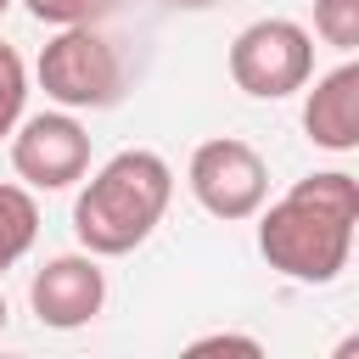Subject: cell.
<instances>
[{"label":"cell","mask_w":359,"mask_h":359,"mask_svg":"<svg viewBox=\"0 0 359 359\" xmlns=\"http://www.w3.org/2000/svg\"><path fill=\"white\" fill-rule=\"evenodd\" d=\"M314 73V39L292 17H258L230 39V79L252 101H280Z\"/></svg>","instance_id":"277c9868"},{"label":"cell","mask_w":359,"mask_h":359,"mask_svg":"<svg viewBox=\"0 0 359 359\" xmlns=\"http://www.w3.org/2000/svg\"><path fill=\"white\" fill-rule=\"evenodd\" d=\"M191 353H247V359H258L264 348H258L252 337H230V331H219V337H196Z\"/></svg>","instance_id":"4fadbf2b"},{"label":"cell","mask_w":359,"mask_h":359,"mask_svg":"<svg viewBox=\"0 0 359 359\" xmlns=\"http://www.w3.org/2000/svg\"><path fill=\"white\" fill-rule=\"evenodd\" d=\"M39 236V202L28 185H0V275L34 247Z\"/></svg>","instance_id":"9c48e42d"},{"label":"cell","mask_w":359,"mask_h":359,"mask_svg":"<svg viewBox=\"0 0 359 359\" xmlns=\"http://www.w3.org/2000/svg\"><path fill=\"white\" fill-rule=\"evenodd\" d=\"M28 303L39 314V325L50 331H79L101 314L107 303V275L95 264V252H56L34 269L28 280Z\"/></svg>","instance_id":"52a82bcc"},{"label":"cell","mask_w":359,"mask_h":359,"mask_svg":"<svg viewBox=\"0 0 359 359\" xmlns=\"http://www.w3.org/2000/svg\"><path fill=\"white\" fill-rule=\"evenodd\" d=\"M0 331H6V292H0Z\"/></svg>","instance_id":"9a60e30c"},{"label":"cell","mask_w":359,"mask_h":359,"mask_svg":"<svg viewBox=\"0 0 359 359\" xmlns=\"http://www.w3.org/2000/svg\"><path fill=\"white\" fill-rule=\"evenodd\" d=\"M185 185H191V196H196L213 219L236 224V219H252V213L264 208V196H269V168H264V157H258L247 140L219 135V140H202V146L191 151Z\"/></svg>","instance_id":"5b68a950"},{"label":"cell","mask_w":359,"mask_h":359,"mask_svg":"<svg viewBox=\"0 0 359 359\" xmlns=\"http://www.w3.org/2000/svg\"><path fill=\"white\" fill-rule=\"evenodd\" d=\"M303 129L325 151H353L359 146V62H342L314 79L303 101Z\"/></svg>","instance_id":"ba28073f"},{"label":"cell","mask_w":359,"mask_h":359,"mask_svg":"<svg viewBox=\"0 0 359 359\" xmlns=\"http://www.w3.org/2000/svg\"><path fill=\"white\" fill-rule=\"evenodd\" d=\"M39 90L67 112H101L123 95V62L101 28L67 22L39 50Z\"/></svg>","instance_id":"3957f363"},{"label":"cell","mask_w":359,"mask_h":359,"mask_svg":"<svg viewBox=\"0 0 359 359\" xmlns=\"http://www.w3.org/2000/svg\"><path fill=\"white\" fill-rule=\"evenodd\" d=\"M22 6H28L39 22H56V28H67V22H84L95 0H22Z\"/></svg>","instance_id":"7c38bea8"},{"label":"cell","mask_w":359,"mask_h":359,"mask_svg":"<svg viewBox=\"0 0 359 359\" xmlns=\"http://www.w3.org/2000/svg\"><path fill=\"white\" fill-rule=\"evenodd\" d=\"M314 34L342 56L359 50V0H314Z\"/></svg>","instance_id":"30bf717a"},{"label":"cell","mask_w":359,"mask_h":359,"mask_svg":"<svg viewBox=\"0 0 359 359\" xmlns=\"http://www.w3.org/2000/svg\"><path fill=\"white\" fill-rule=\"evenodd\" d=\"M353 224H359V180L342 174V168H325V174L297 180L280 202L264 208V219H258V252L286 280L331 286L348 269Z\"/></svg>","instance_id":"6da1fadb"},{"label":"cell","mask_w":359,"mask_h":359,"mask_svg":"<svg viewBox=\"0 0 359 359\" xmlns=\"http://www.w3.org/2000/svg\"><path fill=\"white\" fill-rule=\"evenodd\" d=\"M11 168H17V180L28 191H67L90 168V135H84V123L67 107L62 112L17 118V129H11Z\"/></svg>","instance_id":"8992f818"},{"label":"cell","mask_w":359,"mask_h":359,"mask_svg":"<svg viewBox=\"0 0 359 359\" xmlns=\"http://www.w3.org/2000/svg\"><path fill=\"white\" fill-rule=\"evenodd\" d=\"M22 107H28V67L11 45H0V140L17 129Z\"/></svg>","instance_id":"8fae6325"},{"label":"cell","mask_w":359,"mask_h":359,"mask_svg":"<svg viewBox=\"0 0 359 359\" xmlns=\"http://www.w3.org/2000/svg\"><path fill=\"white\" fill-rule=\"evenodd\" d=\"M6 6H11V0H0V17H6Z\"/></svg>","instance_id":"2e32d148"},{"label":"cell","mask_w":359,"mask_h":359,"mask_svg":"<svg viewBox=\"0 0 359 359\" xmlns=\"http://www.w3.org/2000/svg\"><path fill=\"white\" fill-rule=\"evenodd\" d=\"M168 196H174V168L157 151H140V146L118 151L84 180L73 202V236L95 258H123L163 224Z\"/></svg>","instance_id":"7a4b0ae2"},{"label":"cell","mask_w":359,"mask_h":359,"mask_svg":"<svg viewBox=\"0 0 359 359\" xmlns=\"http://www.w3.org/2000/svg\"><path fill=\"white\" fill-rule=\"evenodd\" d=\"M168 6H185V11H202V6H213V0H168Z\"/></svg>","instance_id":"5bb4252c"}]
</instances>
